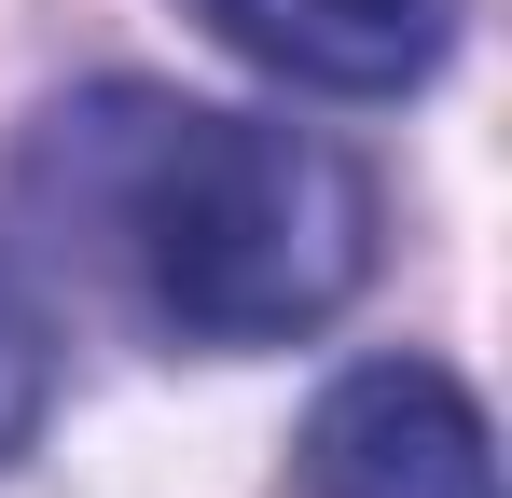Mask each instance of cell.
Segmentation results:
<instances>
[{
	"label": "cell",
	"instance_id": "cell-1",
	"mask_svg": "<svg viewBox=\"0 0 512 498\" xmlns=\"http://www.w3.org/2000/svg\"><path fill=\"white\" fill-rule=\"evenodd\" d=\"M14 180L56 249H84L167 346H291L346 319L374 277V166L277 111L84 83L28 125Z\"/></svg>",
	"mask_w": 512,
	"mask_h": 498
},
{
	"label": "cell",
	"instance_id": "cell-2",
	"mask_svg": "<svg viewBox=\"0 0 512 498\" xmlns=\"http://www.w3.org/2000/svg\"><path fill=\"white\" fill-rule=\"evenodd\" d=\"M291 485L305 498H499V443L443 360H360L319 388Z\"/></svg>",
	"mask_w": 512,
	"mask_h": 498
},
{
	"label": "cell",
	"instance_id": "cell-3",
	"mask_svg": "<svg viewBox=\"0 0 512 498\" xmlns=\"http://www.w3.org/2000/svg\"><path fill=\"white\" fill-rule=\"evenodd\" d=\"M194 14L305 97H416L457 56V0H194Z\"/></svg>",
	"mask_w": 512,
	"mask_h": 498
},
{
	"label": "cell",
	"instance_id": "cell-4",
	"mask_svg": "<svg viewBox=\"0 0 512 498\" xmlns=\"http://www.w3.org/2000/svg\"><path fill=\"white\" fill-rule=\"evenodd\" d=\"M42 402H56V319H42V291H28L14 249H0V457H28Z\"/></svg>",
	"mask_w": 512,
	"mask_h": 498
}]
</instances>
